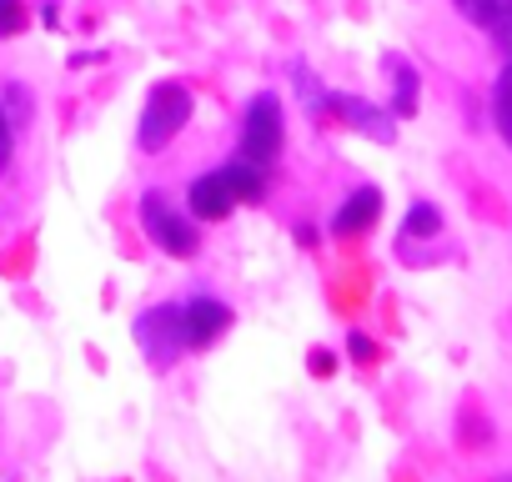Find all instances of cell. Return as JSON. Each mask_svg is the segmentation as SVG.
Returning a JSON list of instances; mask_svg holds the SVG:
<instances>
[{
    "mask_svg": "<svg viewBox=\"0 0 512 482\" xmlns=\"http://www.w3.org/2000/svg\"><path fill=\"white\" fill-rule=\"evenodd\" d=\"M191 121V91L186 86H176V81H166V86H156L151 91V101H146V111H141V151H161V146H171L176 141V131Z\"/></svg>",
    "mask_w": 512,
    "mask_h": 482,
    "instance_id": "1",
    "label": "cell"
},
{
    "mask_svg": "<svg viewBox=\"0 0 512 482\" xmlns=\"http://www.w3.org/2000/svg\"><path fill=\"white\" fill-rule=\"evenodd\" d=\"M442 226V216L432 211V206H412V216H407V236H432Z\"/></svg>",
    "mask_w": 512,
    "mask_h": 482,
    "instance_id": "12",
    "label": "cell"
},
{
    "mask_svg": "<svg viewBox=\"0 0 512 482\" xmlns=\"http://www.w3.org/2000/svg\"><path fill=\"white\" fill-rule=\"evenodd\" d=\"M387 71L397 76V111L412 116V111H417V71H412L407 61H397V56H387Z\"/></svg>",
    "mask_w": 512,
    "mask_h": 482,
    "instance_id": "10",
    "label": "cell"
},
{
    "mask_svg": "<svg viewBox=\"0 0 512 482\" xmlns=\"http://www.w3.org/2000/svg\"><path fill=\"white\" fill-rule=\"evenodd\" d=\"M231 206H236V191H231V176L226 171H211V176H196L191 181V211L201 221H221V216H231Z\"/></svg>",
    "mask_w": 512,
    "mask_h": 482,
    "instance_id": "5",
    "label": "cell"
},
{
    "mask_svg": "<svg viewBox=\"0 0 512 482\" xmlns=\"http://www.w3.org/2000/svg\"><path fill=\"white\" fill-rule=\"evenodd\" d=\"M181 317H186V347H211L231 327V307H221L211 297H196Z\"/></svg>",
    "mask_w": 512,
    "mask_h": 482,
    "instance_id": "6",
    "label": "cell"
},
{
    "mask_svg": "<svg viewBox=\"0 0 512 482\" xmlns=\"http://www.w3.org/2000/svg\"><path fill=\"white\" fill-rule=\"evenodd\" d=\"M347 347H352V357H362V362L372 357V342H367L362 332H352V342H347Z\"/></svg>",
    "mask_w": 512,
    "mask_h": 482,
    "instance_id": "15",
    "label": "cell"
},
{
    "mask_svg": "<svg viewBox=\"0 0 512 482\" xmlns=\"http://www.w3.org/2000/svg\"><path fill=\"white\" fill-rule=\"evenodd\" d=\"M497 131H502V141L512 146V66H507L502 81H497Z\"/></svg>",
    "mask_w": 512,
    "mask_h": 482,
    "instance_id": "11",
    "label": "cell"
},
{
    "mask_svg": "<svg viewBox=\"0 0 512 482\" xmlns=\"http://www.w3.org/2000/svg\"><path fill=\"white\" fill-rule=\"evenodd\" d=\"M457 11H462L467 21H477V11H482V0H457Z\"/></svg>",
    "mask_w": 512,
    "mask_h": 482,
    "instance_id": "16",
    "label": "cell"
},
{
    "mask_svg": "<svg viewBox=\"0 0 512 482\" xmlns=\"http://www.w3.org/2000/svg\"><path fill=\"white\" fill-rule=\"evenodd\" d=\"M327 106H332V111H342V116H347V126H352V131H367L372 141H392V136H397V126H392L377 106H367V101H357V96H332Z\"/></svg>",
    "mask_w": 512,
    "mask_h": 482,
    "instance_id": "7",
    "label": "cell"
},
{
    "mask_svg": "<svg viewBox=\"0 0 512 482\" xmlns=\"http://www.w3.org/2000/svg\"><path fill=\"white\" fill-rule=\"evenodd\" d=\"M477 26H487V36L512 56V0H482L477 11Z\"/></svg>",
    "mask_w": 512,
    "mask_h": 482,
    "instance_id": "9",
    "label": "cell"
},
{
    "mask_svg": "<svg viewBox=\"0 0 512 482\" xmlns=\"http://www.w3.org/2000/svg\"><path fill=\"white\" fill-rule=\"evenodd\" d=\"M377 211H382V196L367 186V191H357V196H347V206L337 211V221H332V231L337 236H357V231H367L372 221H377Z\"/></svg>",
    "mask_w": 512,
    "mask_h": 482,
    "instance_id": "8",
    "label": "cell"
},
{
    "mask_svg": "<svg viewBox=\"0 0 512 482\" xmlns=\"http://www.w3.org/2000/svg\"><path fill=\"white\" fill-rule=\"evenodd\" d=\"M26 26V6L21 0H0V36H16Z\"/></svg>",
    "mask_w": 512,
    "mask_h": 482,
    "instance_id": "13",
    "label": "cell"
},
{
    "mask_svg": "<svg viewBox=\"0 0 512 482\" xmlns=\"http://www.w3.org/2000/svg\"><path fill=\"white\" fill-rule=\"evenodd\" d=\"M282 151V101L277 96H256L246 106V121H241V161L251 166H272Z\"/></svg>",
    "mask_w": 512,
    "mask_h": 482,
    "instance_id": "2",
    "label": "cell"
},
{
    "mask_svg": "<svg viewBox=\"0 0 512 482\" xmlns=\"http://www.w3.org/2000/svg\"><path fill=\"white\" fill-rule=\"evenodd\" d=\"M6 161H11V116L0 106V171H6Z\"/></svg>",
    "mask_w": 512,
    "mask_h": 482,
    "instance_id": "14",
    "label": "cell"
},
{
    "mask_svg": "<svg viewBox=\"0 0 512 482\" xmlns=\"http://www.w3.org/2000/svg\"><path fill=\"white\" fill-rule=\"evenodd\" d=\"M141 226H146V236L156 241L161 252H171V257H196V226H191L186 216H176L161 191H151V196L141 201Z\"/></svg>",
    "mask_w": 512,
    "mask_h": 482,
    "instance_id": "3",
    "label": "cell"
},
{
    "mask_svg": "<svg viewBox=\"0 0 512 482\" xmlns=\"http://www.w3.org/2000/svg\"><path fill=\"white\" fill-rule=\"evenodd\" d=\"M136 337H141V352L156 362V367H171L176 352L186 347V317L176 307H156L136 322Z\"/></svg>",
    "mask_w": 512,
    "mask_h": 482,
    "instance_id": "4",
    "label": "cell"
}]
</instances>
